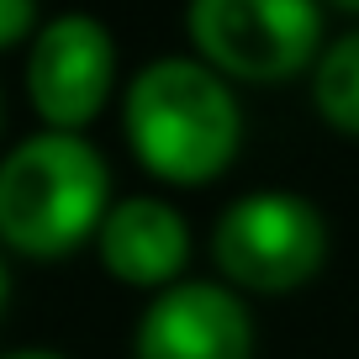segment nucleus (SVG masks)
Returning a JSON list of instances; mask_svg holds the SVG:
<instances>
[{"label":"nucleus","instance_id":"1","mask_svg":"<svg viewBox=\"0 0 359 359\" xmlns=\"http://www.w3.org/2000/svg\"><path fill=\"white\" fill-rule=\"evenodd\" d=\"M122 133L133 158L164 185L201 191L233 169L243 148V106L201 58H154L127 79Z\"/></svg>","mask_w":359,"mask_h":359},{"label":"nucleus","instance_id":"2","mask_svg":"<svg viewBox=\"0 0 359 359\" xmlns=\"http://www.w3.org/2000/svg\"><path fill=\"white\" fill-rule=\"evenodd\" d=\"M111 212V169L90 137L32 133L0 158V248L58 264L95 243Z\"/></svg>","mask_w":359,"mask_h":359},{"label":"nucleus","instance_id":"3","mask_svg":"<svg viewBox=\"0 0 359 359\" xmlns=\"http://www.w3.org/2000/svg\"><path fill=\"white\" fill-rule=\"evenodd\" d=\"M191 48L212 74L238 85H291L312 74L327 43V11L312 0H196Z\"/></svg>","mask_w":359,"mask_h":359},{"label":"nucleus","instance_id":"4","mask_svg":"<svg viewBox=\"0 0 359 359\" xmlns=\"http://www.w3.org/2000/svg\"><path fill=\"white\" fill-rule=\"evenodd\" d=\"M212 259L227 291L291 296L327 259V222L296 191H248L217 217Z\"/></svg>","mask_w":359,"mask_h":359},{"label":"nucleus","instance_id":"5","mask_svg":"<svg viewBox=\"0 0 359 359\" xmlns=\"http://www.w3.org/2000/svg\"><path fill=\"white\" fill-rule=\"evenodd\" d=\"M116 85V43L111 27L85 11H64L37 27L27 43V101L43 133H74L106 111Z\"/></svg>","mask_w":359,"mask_h":359},{"label":"nucleus","instance_id":"6","mask_svg":"<svg viewBox=\"0 0 359 359\" xmlns=\"http://www.w3.org/2000/svg\"><path fill=\"white\" fill-rule=\"evenodd\" d=\"M133 359H254V312L217 280H180L143 306Z\"/></svg>","mask_w":359,"mask_h":359},{"label":"nucleus","instance_id":"7","mask_svg":"<svg viewBox=\"0 0 359 359\" xmlns=\"http://www.w3.org/2000/svg\"><path fill=\"white\" fill-rule=\"evenodd\" d=\"M95 259L106 275L133 291H169L180 285L185 264H191V227L158 196H127L111 201L101 233H95Z\"/></svg>","mask_w":359,"mask_h":359},{"label":"nucleus","instance_id":"8","mask_svg":"<svg viewBox=\"0 0 359 359\" xmlns=\"http://www.w3.org/2000/svg\"><path fill=\"white\" fill-rule=\"evenodd\" d=\"M312 106L338 137H359V22L323 43L312 64Z\"/></svg>","mask_w":359,"mask_h":359},{"label":"nucleus","instance_id":"9","mask_svg":"<svg viewBox=\"0 0 359 359\" xmlns=\"http://www.w3.org/2000/svg\"><path fill=\"white\" fill-rule=\"evenodd\" d=\"M37 27H43V16H37L32 0H0V53H6V48L32 43Z\"/></svg>","mask_w":359,"mask_h":359},{"label":"nucleus","instance_id":"10","mask_svg":"<svg viewBox=\"0 0 359 359\" xmlns=\"http://www.w3.org/2000/svg\"><path fill=\"white\" fill-rule=\"evenodd\" d=\"M11 302V264H6V248H0V312Z\"/></svg>","mask_w":359,"mask_h":359},{"label":"nucleus","instance_id":"11","mask_svg":"<svg viewBox=\"0 0 359 359\" xmlns=\"http://www.w3.org/2000/svg\"><path fill=\"white\" fill-rule=\"evenodd\" d=\"M0 359H64V354H53V348H11V354H0Z\"/></svg>","mask_w":359,"mask_h":359}]
</instances>
